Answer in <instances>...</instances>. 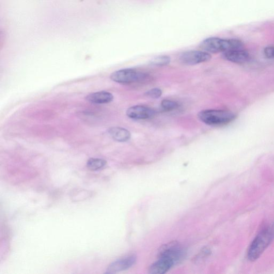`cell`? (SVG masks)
<instances>
[{"label": "cell", "instance_id": "6da1fadb", "mask_svg": "<svg viewBox=\"0 0 274 274\" xmlns=\"http://www.w3.org/2000/svg\"><path fill=\"white\" fill-rule=\"evenodd\" d=\"M274 239V224L268 225L260 232L253 240L248 251L251 261L258 259Z\"/></svg>", "mask_w": 274, "mask_h": 274}, {"label": "cell", "instance_id": "7a4b0ae2", "mask_svg": "<svg viewBox=\"0 0 274 274\" xmlns=\"http://www.w3.org/2000/svg\"><path fill=\"white\" fill-rule=\"evenodd\" d=\"M243 42L237 39H222L211 37L201 42L200 47L204 51L211 53H224L227 51L243 49Z\"/></svg>", "mask_w": 274, "mask_h": 274}, {"label": "cell", "instance_id": "3957f363", "mask_svg": "<svg viewBox=\"0 0 274 274\" xmlns=\"http://www.w3.org/2000/svg\"><path fill=\"white\" fill-rule=\"evenodd\" d=\"M201 121L211 126H222L229 124L236 119V115L231 111L208 109L198 114Z\"/></svg>", "mask_w": 274, "mask_h": 274}, {"label": "cell", "instance_id": "277c9868", "mask_svg": "<svg viewBox=\"0 0 274 274\" xmlns=\"http://www.w3.org/2000/svg\"><path fill=\"white\" fill-rule=\"evenodd\" d=\"M182 250L178 242L174 241L164 244L159 251V258H165L171 260L176 264L184 257Z\"/></svg>", "mask_w": 274, "mask_h": 274}, {"label": "cell", "instance_id": "5b68a950", "mask_svg": "<svg viewBox=\"0 0 274 274\" xmlns=\"http://www.w3.org/2000/svg\"><path fill=\"white\" fill-rule=\"evenodd\" d=\"M145 75L133 69H124L116 71L111 75V79L120 84H131L143 80Z\"/></svg>", "mask_w": 274, "mask_h": 274}, {"label": "cell", "instance_id": "8992f818", "mask_svg": "<svg viewBox=\"0 0 274 274\" xmlns=\"http://www.w3.org/2000/svg\"><path fill=\"white\" fill-rule=\"evenodd\" d=\"M212 59L209 53L199 51H190L182 53L179 60L182 64L188 66H194L208 62Z\"/></svg>", "mask_w": 274, "mask_h": 274}, {"label": "cell", "instance_id": "52a82bcc", "mask_svg": "<svg viewBox=\"0 0 274 274\" xmlns=\"http://www.w3.org/2000/svg\"><path fill=\"white\" fill-rule=\"evenodd\" d=\"M126 114L131 119L146 120L153 117L155 111L150 107L136 105L127 109Z\"/></svg>", "mask_w": 274, "mask_h": 274}, {"label": "cell", "instance_id": "ba28073f", "mask_svg": "<svg viewBox=\"0 0 274 274\" xmlns=\"http://www.w3.org/2000/svg\"><path fill=\"white\" fill-rule=\"evenodd\" d=\"M136 261L134 255H130L112 263L107 269V273H113L129 269Z\"/></svg>", "mask_w": 274, "mask_h": 274}, {"label": "cell", "instance_id": "9c48e42d", "mask_svg": "<svg viewBox=\"0 0 274 274\" xmlns=\"http://www.w3.org/2000/svg\"><path fill=\"white\" fill-rule=\"evenodd\" d=\"M222 57L228 61L239 64L247 62L250 59L249 53L243 49L224 52Z\"/></svg>", "mask_w": 274, "mask_h": 274}, {"label": "cell", "instance_id": "30bf717a", "mask_svg": "<svg viewBox=\"0 0 274 274\" xmlns=\"http://www.w3.org/2000/svg\"><path fill=\"white\" fill-rule=\"evenodd\" d=\"M113 99V95L107 91H99V92L90 94L86 98L88 102L95 104H108L112 102Z\"/></svg>", "mask_w": 274, "mask_h": 274}, {"label": "cell", "instance_id": "8fae6325", "mask_svg": "<svg viewBox=\"0 0 274 274\" xmlns=\"http://www.w3.org/2000/svg\"><path fill=\"white\" fill-rule=\"evenodd\" d=\"M175 263L170 260L159 258V260L152 264L149 272L152 274H163L170 270Z\"/></svg>", "mask_w": 274, "mask_h": 274}, {"label": "cell", "instance_id": "7c38bea8", "mask_svg": "<svg viewBox=\"0 0 274 274\" xmlns=\"http://www.w3.org/2000/svg\"><path fill=\"white\" fill-rule=\"evenodd\" d=\"M108 133L112 138L118 142H126L131 138L130 132L122 127H113L109 129Z\"/></svg>", "mask_w": 274, "mask_h": 274}, {"label": "cell", "instance_id": "4fadbf2b", "mask_svg": "<svg viewBox=\"0 0 274 274\" xmlns=\"http://www.w3.org/2000/svg\"><path fill=\"white\" fill-rule=\"evenodd\" d=\"M106 163V161L102 159L90 158L87 162V167L90 170L98 171L103 168Z\"/></svg>", "mask_w": 274, "mask_h": 274}, {"label": "cell", "instance_id": "5bb4252c", "mask_svg": "<svg viewBox=\"0 0 274 274\" xmlns=\"http://www.w3.org/2000/svg\"><path fill=\"white\" fill-rule=\"evenodd\" d=\"M170 62V58L167 56H161L153 59L150 63L154 66L163 67L168 65Z\"/></svg>", "mask_w": 274, "mask_h": 274}, {"label": "cell", "instance_id": "9a60e30c", "mask_svg": "<svg viewBox=\"0 0 274 274\" xmlns=\"http://www.w3.org/2000/svg\"><path fill=\"white\" fill-rule=\"evenodd\" d=\"M161 107L165 111H172L178 108L179 105L175 102L170 100H163L161 103Z\"/></svg>", "mask_w": 274, "mask_h": 274}, {"label": "cell", "instance_id": "2e32d148", "mask_svg": "<svg viewBox=\"0 0 274 274\" xmlns=\"http://www.w3.org/2000/svg\"><path fill=\"white\" fill-rule=\"evenodd\" d=\"M145 96L151 99H158L162 95V91L159 88H154L146 92Z\"/></svg>", "mask_w": 274, "mask_h": 274}, {"label": "cell", "instance_id": "e0dca14e", "mask_svg": "<svg viewBox=\"0 0 274 274\" xmlns=\"http://www.w3.org/2000/svg\"><path fill=\"white\" fill-rule=\"evenodd\" d=\"M264 56L268 59H274V47H267L264 50Z\"/></svg>", "mask_w": 274, "mask_h": 274}]
</instances>
